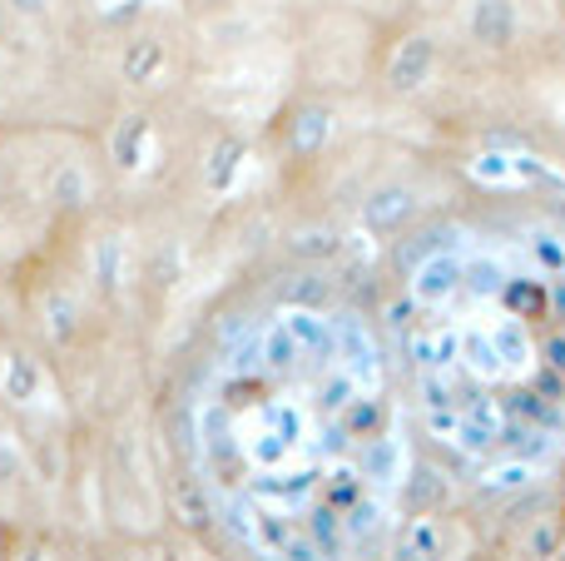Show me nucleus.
Here are the masks:
<instances>
[{
    "label": "nucleus",
    "mask_w": 565,
    "mask_h": 561,
    "mask_svg": "<svg viewBox=\"0 0 565 561\" xmlns=\"http://www.w3.org/2000/svg\"><path fill=\"white\" fill-rule=\"evenodd\" d=\"M0 561H65V557H60V542L45 527L6 522L0 527Z\"/></svg>",
    "instance_id": "obj_5"
},
{
    "label": "nucleus",
    "mask_w": 565,
    "mask_h": 561,
    "mask_svg": "<svg viewBox=\"0 0 565 561\" xmlns=\"http://www.w3.org/2000/svg\"><path fill=\"white\" fill-rule=\"evenodd\" d=\"M431 70H437V35H431V30H417V35H407L397 50H392L387 89L392 95H417V89L431 80Z\"/></svg>",
    "instance_id": "obj_1"
},
{
    "label": "nucleus",
    "mask_w": 565,
    "mask_h": 561,
    "mask_svg": "<svg viewBox=\"0 0 565 561\" xmlns=\"http://www.w3.org/2000/svg\"><path fill=\"white\" fill-rule=\"evenodd\" d=\"M328 135H332V109L328 105H302L288 125V149L298 159H312V155H322Z\"/></svg>",
    "instance_id": "obj_7"
},
{
    "label": "nucleus",
    "mask_w": 565,
    "mask_h": 561,
    "mask_svg": "<svg viewBox=\"0 0 565 561\" xmlns=\"http://www.w3.org/2000/svg\"><path fill=\"white\" fill-rule=\"evenodd\" d=\"M556 561H565V552H561V557H556Z\"/></svg>",
    "instance_id": "obj_12"
},
{
    "label": "nucleus",
    "mask_w": 565,
    "mask_h": 561,
    "mask_svg": "<svg viewBox=\"0 0 565 561\" xmlns=\"http://www.w3.org/2000/svg\"><path fill=\"white\" fill-rule=\"evenodd\" d=\"M238 159H244V139H218V149L209 155V184L224 189L228 179H234Z\"/></svg>",
    "instance_id": "obj_9"
},
{
    "label": "nucleus",
    "mask_w": 565,
    "mask_h": 561,
    "mask_svg": "<svg viewBox=\"0 0 565 561\" xmlns=\"http://www.w3.org/2000/svg\"><path fill=\"white\" fill-rule=\"evenodd\" d=\"M441 552H447V532L437 517H412L392 547V561H441Z\"/></svg>",
    "instance_id": "obj_6"
},
{
    "label": "nucleus",
    "mask_w": 565,
    "mask_h": 561,
    "mask_svg": "<svg viewBox=\"0 0 565 561\" xmlns=\"http://www.w3.org/2000/svg\"><path fill=\"white\" fill-rule=\"evenodd\" d=\"M467 30L477 45L487 50H507L521 30V15H516V0H477L467 15Z\"/></svg>",
    "instance_id": "obj_3"
},
{
    "label": "nucleus",
    "mask_w": 565,
    "mask_h": 561,
    "mask_svg": "<svg viewBox=\"0 0 565 561\" xmlns=\"http://www.w3.org/2000/svg\"><path fill=\"white\" fill-rule=\"evenodd\" d=\"M412 214H417V194H412L407 184H382V189H372L367 204H362V224H367L372 234H397Z\"/></svg>",
    "instance_id": "obj_4"
},
{
    "label": "nucleus",
    "mask_w": 565,
    "mask_h": 561,
    "mask_svg": "<svg viewBox=\"0 0 565 561\" xmlns=\"http://www.w3.org/2000/svg\"><path fill=\"white\" fill-rule=\"evenodd\" d=\"M55 6L60 0H0V20H10V25H50L55 20Z\"/></svg>",
    "instance_id": "obj_8"
},
{
    "label": "nucleus",
    "mask_w": 565,
    "mask_h": 561,
    "mask_svg": "<svg viewBox=\"0 0 565 561\" xmlns=\"http://www.w3.org/2000/svg\"><path fill=\"white\" fill-rule=\"evenodd\" d=\"M298 254H308V258H328V254H338V239L332 234H322V229H312V234H298Z\"/></svg>",
    "instance_id": "obj_11"
},
{
    "label": "nucleus",
    "mask_w": 565,
    "mask_h": 561,
    "mask_svg": "<svg viewBox=\"0 0 565 561\" xmlns=\"http://www.w3.org/2000/svg\"><path fill=\"white\" fill-rule=\"evenodd\" d=\"M99 561H174V552H164V547H149V542H119V547H109Z\"/></svg>",
    "instance_id": "obj_10"
},
{
    "label": "nucleus",
    "mask_w": 565,
    "mask_h": 561,
    "mask_svg": "<svg viewBox=\"0 0 565 561\" xmlns=\"http://www.w3.org/2000/svg\"><path fill=\"white\" fill-rule=\"evenodd\" d=\"M169 70V40L154 35V30H139V35L125 40L119 50V80L129 89H154Z\"/></svg>",
    "instance_id": "obj_2"
}]
</instances>
